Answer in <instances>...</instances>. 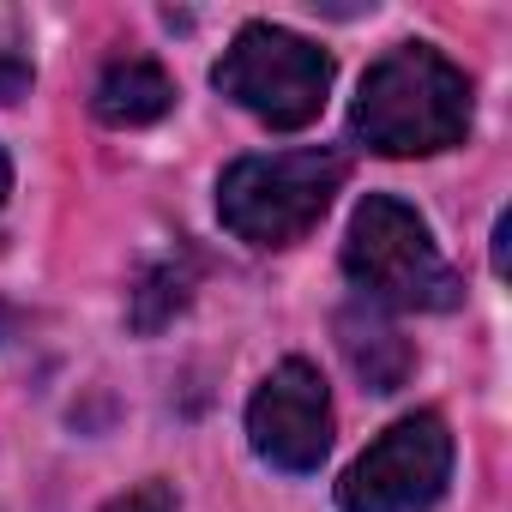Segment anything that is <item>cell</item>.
I'll return each mask as SVG.
<instances>
[{
  "mask_svg": "<svg viewBox=\"0 0 512 512\" xmlns=\"http://www.w3.org/2000/svg\"><path fill=\"white\" fill-rule=\"evenodd\" d=\"M350 133L374 157H434L470 133V79L428 43L386 49L356 91Z\"/></svg>",
  "mask_w": 512,
  "mask_h": 512,
  "instance_id": "obj_1",
  "label": "cell"
},
{
  "mask_svg": "<svg viewBox=\"0 0 512 512\" xmlns=\"http://www.w3.org/2000/svg\"><path fill=\"white\" fill-rule=\"evenodd\" d=\"M103 512H175V488L169 482H139V488L115 494Z\"/></svg>",
  "mask_w": 512,
  "mask_h": 512,
  "instance_id": "obj_10",
  "label": "cell"
},
{
  "mask_svg": "<svg viewBox=\"0 0 512 512\" xmlns=\"http://www.w3.org/2000/svg\"><path fill=\"white\" fill-rule=\"evenodd\" d=\"M247 440L272 470H290V476H308V470L326 464V452H332V398H326V380H320L314 362L290 356L266 374V386L247 404Z\"/></svg>",
  "mask_w": 512,
  "mask_h": 512,
  "instance_id": "obj_6",
  "label": "cell"
},
{
  "mask_svg": "<svg viewBox=\"0 0 512 512\" xmlns=\"http://www.w3.org/2000/svg\"><path fill=\"white\" fill-rule=\"evenodd\" d=\"M193 284H199V260H193L187 247H175L169 260H157V266L145 272V284L133 290V332H157V326H169V320L187 308Z\"/></svg>",
  "mask_w": 512,
  "mask_h": 512,
  "instance_id": "obj_9",
  "label": "cell"
},
{
  "mask_svg": "<svg viewBox=\"0 0 512 512\" xmlns=\"http://www.w3.org/2000/svg\"><path fill=\"white\" fill-rule=\"evenodd\" d=\"M211 85L241 103L253 121H266L278 133H296L320 121L326 91H332V55L284 25H241L223 61L211 67Z\"/></svg>",
  "mask_w": 512,
  "mask_h": 512,
  "instance_id": "obj_4",
  "label": "cell"
},
{
  "mask_svg": "<svg viewBox=\"0 0 512 512\" xmlns=\"http://www.w3.org/2000/svg\"><path fill=\"white\" fill-rule=\"evenodd\" d=\"M344 272H350V284L362 290L368 308L446 314L464 296L458 272L440 260L428 223L392 193H368L356 205L350 235H344Z\"/></svg>",
  "mask_w": 512,
  "mask_h": 512,
  "instance_id": "obj_2",
  "label": "cell"
},
{
  "mask_svg": "<svg viewBox=\"0 0 512 512\" xmlns=\"http://www.w3.org/2000/svg\"><path fill=\"white\" fill-rule=\"evenodd\" d=\"M452 476V434L434 410L392 422L338 482L344 512H428Z\"/></svg>",
  "mask_w": 512,
  "mask_h": 512,
  "instance_id": "obj_5",
  "label": "cell"
},
{
  "mask_svg": "<svg viewBox=\"0 0 512 512\" xmlns=\"http://www.w3.org/2000/svg\"><path fill=\"white\" fill-rule=\"evenodd\" d=\"M338 344H344V362L356 368V380H362L368 392H398V386L410 380V368H416L410 338H404L380 308H368V302L338 314Z\"/></svg>",
  "mask_w": 512,
  "mask_h": 512,
  "instance_id": "obj_7",
  "label": "cell"
},
{
  "mask_svg": "<svg viewBox=\"0 0 512 512\" xmlns=\"http://www.w3.org/2000/svg\"><path fill=\"white\" fill-rule=\"evenodd\" d=\"M7 193H13V163H7V151H0V205H7Z\"/></svg>",
  "mask_w": 512,
  "mask_h": 512,
  "instance_id": "obj_12",
  "label": "cell"
},
{
  "mask_svg": "<svg viewBox=\"0 0 512 512\" xmlns=\"http://www.w3.org/2000/svg\"><path fill=\"white\" fill-rule=\"evenodd\" d=\"M97 121L109 127H151L175 109V79L157 67V61H115L103 79H97V97H91Z\"/></svg>",
  "mask_w": 512,
  "mask_h": 512,
  "instance_id": "obj_8",
  "label": "cell"
},
{
  "mask_svg": "<svg viewBox=\"0 0 512 512\" xmlns=\"http://www.w3.org/2000/svg\"><path fill=\"white\" fill-rule=\"evenodd\" d=\"M31 91V67L25 61H0V103H19Z\"/></svg>",
  "mask_w": 512,
  "mask_h": 512,
  "instance_id": "obj_11",
  "label": "cell"
},
{
  "mask_svg": "<svg viewBox=\"0 0 512 512\" xmlns=\"http://www.w3.org/2000/svg\"><path fill=\"white\" fill-rule=\"evenodd\" d=\"M338 187H344V157L320 151V145L314 151L241 157L217 181V217L247 247H290L326 217Z\"/></svg>",
  "mask_w": 512,
  "mask_h": 512,
  "instance_id": "obj_3",
  "label": "cell"
}]
</instances>
